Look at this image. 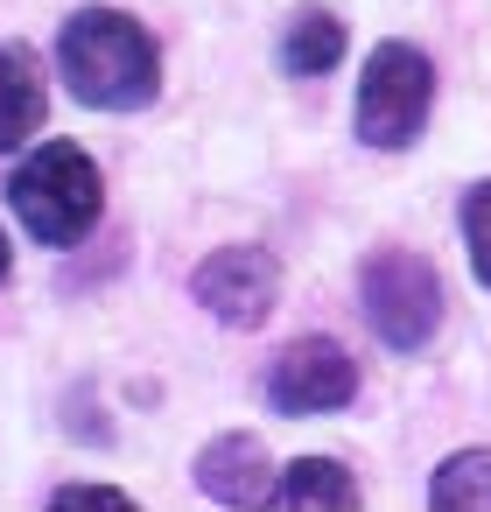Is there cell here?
<instances>
[{
    "label": "cell",
    "mask_w": 491,
    "mask_h": 512,
    "mask_svg": "<svg viewBox=\"0 0 491 512\" xmlns=\"http://www.w3.org/2000/svg\"><path fill=\"white\" fill-rule=\"evenodd\" d=\"M43 113H50V92H43V64H36V50L0 43V155L22 148V141L43 127Z\"/></svg>",
    "instance_id": "obj_7"
},
{
    "label": "cell",
    "mask_w": 491,
    "mask_h": 512,
    "mask_svg": "<svg viewBox=\"0 0 491 512\" xmlns=\"http://www.w3.org/2000/svg\"><path fill=\"white\" fill-rule=\"evenodd\" d=\"M365 316H372V330H379V344H393V351H421L428 337H435V323H442V274L421 260V253H407V246H379L372 260H365Z\"/></svg>",
    "instance_id": "obj_4"
},
{
    "label": "cell",
    "mask_w": 491,
    "mask_h": 512,
    "mask_svg": "<svg viewBox=\"0 0 491 512\" xmlns=\"http://www.w3.org/2000/svg\"><path fill=\"white\" fill-rule=\"evenodd\" d=\"M428 505H449V512H463V505H491V449H463V456H449V463L428 477Z\"/></svg>",
    "instance_id": "obj_10"
},
{
    "label": "cell",
    "mask_w": 491,
    "mask_h": 512,
    "mask_svg": "<svg viewBox=\"0 0 491 512\" xmlns=\"http://www.w3.org/2000/svg\"><path fill=\"white\" fill-rule=\"evenodd\" d=\"M197 484L218 505H260L267 498V449H260V435H218L197 456Z\"/></svg>",
    "instance_id": "obj_8"
},
{
    "label": "cell",
    "mask_w": 491,
    "mask_h": 512,
    "mask_svg": "<svg viewBox=\"0 0 491 512\" xmlns=\"http://www.w3.org/2000/svg\"><path fill=\"white\" fill-rule=\"evenodd\" d=\"M463 239H470V267H477V281L491 288V183H477V190L463 197Z\"/></svg>",
    "instance_id": "obj_12"
},
{
    "label": "cell",
    "mask_w": 491,
    "mask_h": 512,
    "mask_svg": "<svg viewBox=\"0 0 491 512\" xmlns=\"http://www.w3.org/2000/svg\"><path fill=\"white\" fill-rule=\"evenodd\" d=\"M57 505H127V491H106V484H64Z\"/></svg>",
    "instance_id": "obj_13"
},
{
    "label": "cell",
    "mask_w": 491,
    "mask_h": 512,
    "mask_svg": "<svg viewBox=\"0 0 491 512\" xmlns=\"http://www.w3.org/2000/svg\"><path fill=\"white\" fill-rule=\"evenodd\" d=\"M8 260H15V253H8V232H0V281H8Z\"/></svg>",
    "instance_id": "obj_14"
},
{
    "label": "cell",
    "mask_w": 491,
    "mask_h": 512,
    "mask_svg": "<svg viewBox=\"0 0 491 512\" xmlns=\"http://www.w3.org/2000/svg\"><path fill=\"white\" fill-rule=\"evenodd\" d=\"M281 505H358V484L344 477V463H323V456H302L288 477H281Z\"/></svg>",
    "instance_id": "obj_11"
},
{
    "label": "cell",
    "mask_w": 491,
    "mask_h": 512,
    "mask_svg": "<svg viewBox=\"0 0 491 512\" xmlns=\"http://www.w3.org/2000/svg\"><path fill=\"white\" fill-rule=\"evenodd\" d=\"M190 288H197V302H204L218 323L253 330V323H267V316H274L281 260H274L267 246H218V253L190 274Z\"/></svg>",
    "instance_id": "obj_5"
},
{
    "label": "cell",
    "mask_w": 491,
    "mask_h": 512,
    "mask_svg": "<svg viewBox=\"0 0 491 512\" xmlns=\"http://www.w3.org/2000/svg\"><path fill=\"white\" fill-rule=\"evenodd\" d=\"M358 393V365L344 358V344H330V337H295L281 358H274V372H267V400L281 407V414H330V407H344Z\"/></svg>",
    "instance_id": "obj_6"
},
{
    "label": "cell",
    "mask_w": 491,
    "mask_h": 512,
    "mask_svg": "<svg viewBox=\"0 0 491 512\" xmlns=\"http://www.w3.org/2000/svg\"><path fill=\"white\" fill-rule=\"evenodd\" d=\"M57 71L99 113H141L162 92L155 36L120 8H78L64 22V36H57Z\"/></svg>",
    "instance_id": "obj_1"
},
{
    "label": "cell",
    "mask_w": 491,
    "mask_h": 512,
    "mask_svg": "<svg viewBox=\"0 0 491 512\" xmlns=\"http://www.w3.org/2000/svg\"><path fill=\"white\" fill-rule=\"evenodd\" d=\"M435 106V64L414 43H379L358 78V134L372 148H407L428 127Z\"/></svg>",
    "instance_id": "obj_3"
},
{
    "label": "cell",
    "mask_w": 491,
    "mask_h": 512,
    "mask_svg": "<svg viewBox=\"0 0 491 512\" xmlns=\"http://www.w3.org/2000/svg\"><path fill=\"white\" fill-rule=\"evenodd\" d=\"M337 57H344V22H337L330 8H302V15L288 22V43H281L288 78H323Z\"/></svg>",
    "instance_id": "obj_9"
},
{
    "label": "cell",
    "mask_w": 491,
    "mask_h": 512,
    "mask_svg": "<svg viewBox=\"0 0 491 512\" xmlns=\"http://www.w3.org/2000/svg\"><path fill=\"white\" fill-rule=\"evenodd\" d=\"M8 204H15V218L29 225L36 246H78V239L99 225V211H106L99 162H92L85 148H71V141H43V148L15 169Z\"/></svg>",
    "instance_id": "obj_2"
}]
</instances>
